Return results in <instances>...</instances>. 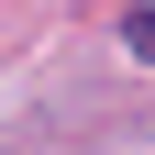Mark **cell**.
I'll return each mask as SVG.
<instances>
[{
  "mask_svg": "<svg viewBox=\"0 0 155 155\" xmlns=\"http://www.w3.org/2000/svg\"><path fill=\"white\" fill-rule=\"evenodd\" d=\"M122 45H133V67H155V0H133V11H122Z\"/></svg>",
  "mask_w": 155,
  "mask_h": 155,
  "instance_id": "6da1fadb",
  "label": "cell"
}]
</instances>
